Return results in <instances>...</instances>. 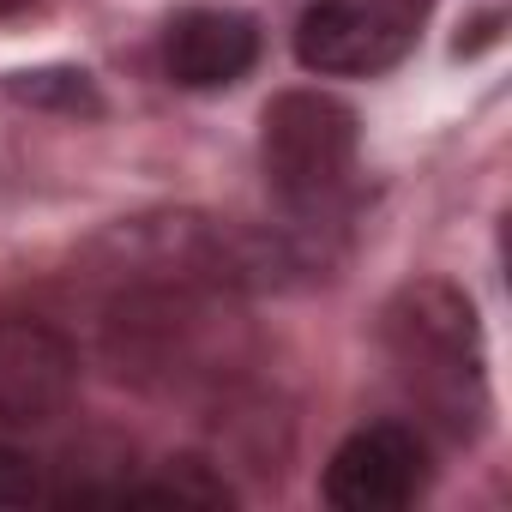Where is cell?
I'll return each instance as SVG.
<instances>
[{"instance_id":"cell-1","label":"cell","mask_w":512,"mask_h":512,"mask_svg":"<svg viewBox=\"0 0 512 512\" xmlns=\"http://www.w3.org/2000/svg\"><path fill=\"white\" fill-rule=\"evenodd\" d=\"M386 350L410 398L440 422L452 440H470L488 416V374H482V326L464 290L440 278H416L386 302Z\"/></svg>"},{"instance_id":"cell-2","label":"cell","mask_w":512,"mask_h":512,"mask_svg":"<svg viewBox=\"0 0 512 512\" xmlns=\"http://www.w3.org/2000/svg\"><path fill=\"white\" fill-rule=\"evenodd\" d=\"M356 109L332 91H284L260 115V163L272 193L296 217H320L350 193L356 175Z\"/></svg>"},{"instance_id":"cell-3","label":"cell","mask_w":512,"mask_h":512,"mask_svg":"<svg viewBox=\"0 0 512 512\" xmlns=\"http://www.w3.org/2000/svg\"><path fill=\"white\" fill-rule=\"evenodd\" d=\"M428 0H314L296 25V61L320 79H374L416 49Z\"/></svg>"},{"instance_id":"cell-4","label":"cell","mask_w":512,"mask_h":512,"mask_svg":"<svg viewBox=\"0 0 512 512\" xmlns=\"http://www.w3.org/2000/svg\"><path fill=\"white\" fill-rule=\"evenodd\" d=\"M422 482H428L422 434L404 422H368L332 452L320 494L344 512H392V506H410L422 494Z\"/></svg>"},{"instance_id":"cell-5","label":"cell","mask_w":512,"mask_h":512,"mask_svg":"<svg viewBox=\"0 0 512 512\" xmlns=\"http://www.w3.org/2000/svg\"><path fill=\"white\" fill-rule=\"evenodd\" d=\"M79 392V356L73 344L43 320H0V422L37 428L55 422Z\"/></svg>"},{"instance_id":"cell-6","label":"cell","mask_w":512,"mask_h":512,"mask_svg":"<svg viewBox=\"0 0 512 512\" xmlns=\"http://www.w3.org/2000/svg\"><path fill=\"white\" fill-rule=\"evenodd\" d=\"M253 61H260V31H253V19H241V13L193 7L163 31V67L187 91L235 85V79L253 73Z\"/></svg>"},{"instance_id":"cell-7","label":"cell","mask_w":512,"mask_h":512,"mask_svg":"<svg viewBox=\"0 0 512 512\" xmlns=\"http://www.w3.org/2000/svg\"><path fill=\"white\" fill-rule=\"evenodd\" d=\"M13 91H19V97H31V103H67V109H97V97H91L85 73H19V79H13Z\"/></svg>"},{"instance_id":"cell-8","label":"cell","mask_w":512,"mask_h":512,"mask_svg":"<svg viewBox=\"0 0 512 512\" xmlns=\"http://www.w3.org/2000/svg\"><path fill=\"white\" fill-rule=\"evenodd\" d=\"M43 488H37V470L19 458V452H7L0 446V506H31Z\"/></svg>"},{"instance_id":"cell-9","label":"cell","mask_w":512,"mask_h":512,"mask_svg":"<svg viewBox=\"0 0 512 512\" xmlns=\"http://www.w3.org/2000/svg\"><path fill=\"white\" fill-rule=\"evenodd\" d=\"M25 7H37V0H0V19H13V13H25Z\"/></svg>"}]
</instances>
